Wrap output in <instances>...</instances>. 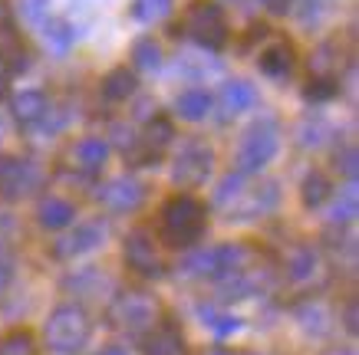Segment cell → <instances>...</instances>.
Here are the masks:
<instances>
[{"mask_svg":"<svg viewBox=\"0 0 359 355\" xmlns=\"http://www.w3.org/2000/svg\"><path fill=\"white\" fill-rule=\"evenodd\" d=\"M264 11L273 13V17H287V13L294 11V0H261Z\"/></svg>","mask_w":359,"mask_h":355,"instance_id":"obj_39","label":"cell"},{"mask_svg":"<svg viewBox=\"0 0 359 355\" xmlns=\"http://www.w3.org/2000/svg\"><path fill=\"white\" fill-rule=\"evenodd\" d=\"M135 86H139L135 69H129V66H116V69H109V73L102 76L99 92H102L106 102H126V99L135 96Z\"/></svg>","mask_w":359,"mask_h":355,"instance_id":"obj_21","label":"cell"},{"mask_svg":"<svg viewBox=\"0 0 359 355\" xmlns=\"http://www.w3.org/2000/svg\"><path fill=\"white\" fill-rule=\"evenodd\" d=\"M46 109H50V99L40 89H23L11 99V118L20 129H40Z\"/></svg>","mask_w":359,"mask_h":355,"instance_id":"obj_17","label":"cell"},{"mask_svg":"<svg viewBox=\"0 0 359 355\" xmlns=\"http://www.w3.org/2000/svg\"><path fill=\"white\" fill-rule=\"evenodd\" d=\"M142 355H188V339L175 319L158 323L142 335Z\"/></svg>","mask_w":359,"mask_h":355,"instance_id":"obj_15","label":"cell"},{"mask_svg":"<svg viewBox=\"0 0 359 355\" xmlns=\"http://www.w3.org/2000/svg\"><path fill=\"white\" fill-rule=\"evenodd\" d=\"M50 7L53 0H17V17L30 27H43L50 20Z\"/></svg>","mask_w":359,"mask_h":355,"instance_id":"obj_36","label":"cell"},{"mask_svg":"<svg viewBox=\"0 0 359 355\" xmlns=\"http://www.w3.org/2000/svg\"><path fill=\"white\" fill-rule=\"evenodd\" d=\"M280 122L273 116H261L254 118L244 135H241V145H238V155H234V172L241 174H257L264 172V165L273 162V155L280 151Z\"/></svg>","mask_w":359,"mask_h":355,"instance_id":"obj_2","label":"cell"},{"mask_svg":"<svg viewBox=\"0 0 359 355\" xmlns=\"http://www.w3.org/2000/svg\"><path fill=\"white\" fill-rule=\"evenodd\" d=\"M178 30H185V36L191 43H198L201 50H211V53L224 50V43L231 36L228 13H224V7L218 0H191L185 7V13H182Z\"/></svg>","mask_w":359,"mask_h":355,"instance_id":"obj_3","label":"cell"},{"mask_svg":"<svg viewBox=\"0 0 359 355\" xmlns=\"http://www.w3.org/2000/svg\"><path fill=\"white\" fill-rule=\"evenodd\" d=\"M96 197H99V204L106 207V211H112V214H132V211H139L145 204L149 188L135 174H116V178L99 184Z\"/></svg>","mask_w":359,"mask_h":355,"instance_id":"obj_10","label":"cell"},{"mask_svg":"<svg viewBox=\"0 0 359 355\" xmlns=\"http://www.w3.org/2000/svg\"><path fill=\"white\" fill-rule=\"evenodd\" d=\"M172 13V0H132V17L142 23L165 20Z\"/></svg>","mask_w":359,"mask_h":355,"instance_id":"obj_34","label":"cell"},{"mask_svg":"<svg viewBox=\"0 0 359 355\" xmlns=\"http://www.w3.org/2000/svg\"><path fill=\"white\" fill-rule=\"evenodd\" d=\"M96 355H129V352L119 349V345H109V349H102V352H96Z\"/></svg>","mask_w":359,"mask_h":355,"instance_id":"obj_43","label":"cell"},{"mask_svg":"<svg viewBox=\"0 0 359 355\" xmlns=\"http://www.w3.org/2000/svg\"><path fill=\"white\" fill-rule=\"evenodd\" d=\"M257 106V89L250 86L248 79H228L218 92V109H221V122L248 112Z\"/></svg>","mask_w":359,"mask_h":355,"instance_id":"obj_19","label":"cell"},{"mask_svg":"<svg viewBox=\"0 0 359 355\" xmlns=\"http://www.w3.org/2000/svg\"><path fill=\"white\" fill-rule=\"evenodd\" d=\"M346 333H356V306H346Z\"/></svg>","mask_w":359,"mask_h":355,"instance_id":"obj_42","label":"cell"},{"mask_svg":"<svg viewBox=\"0 0 359 355\" xmlns=\"http://www.w3.org/2000/svg\"><path fill=\"white\" fill-rule=\"evenodd\" d=\"M172 139H175L172 118L162 116V112H155V116L145 118L142 132H135L132 148L122 151V155H126V162L129 165H155L165 155V148L172 145Z\"/></svg>","mask_w":359,"mask_h":355,"instance_id":"obj_7","label":"cell"},{"mask_svg":"<svg viewBox=\"0 0 359 355\" xmlns=\"http://www.w3.org/2000/svg\"><path fill=\"white\" fill-rule=\"evenodd\" d=\"M339 79H333V76H310L304 83V99L306 102H313V106H320V102H330V99L339 96Z\"/></svg>","mask_w":359,"mask_h":355,"instance_id":"obj_31","label":"cell"},{"mask_svg":"<svg viewBox=\"0 0 359 355\" xmlns=\"http://www.w3.org/2000/svg\"><path fill=\"white\" fill-rule=\"evenodd\" d=\"M211 106H215V99L201 86L185 89V92H178V99H175V112L185 118V122H201V118H208Z\"/></svg>","mask_w":359,"mask_h":355,"instance_id":"obj_22","label":"cell"},{"mask_svg":"<svg viewBox=\"0 0 359 355\" xmlns=\"http://www.w3.org/2000/svg\"><path fill=\"white\" fill-rule=\"evenodd\" d=\"M106 283V277L99 273V267H83V270H76L73 277H66V290H76L79 296H89V293H96L99 286Z\"/></svg>","mask_w":359,"mask_h":355,"instance_id":"obj_32","label":"cell"},{"mask_svg":"<svg viewBox=\"0 0 359 355\" xmlns=\"http://www.w3.org/2000/svg\"><path fill=\"white\" fill-rule=\"evenodd\" d=\"M211 355H238V352H224V349H218V352H211Z\"/></svg>","mask_w":359,"mask_h":355,"instance_id":"obj_45","label":"cell"},{"mask_svg":"<svg viewBox=\"0 0 359 355\" xmlns=\"http://www.w3.org/2000/svg\"><path fill=\"white\" fill-rule=\"evenodd\" d=\"M106 234H109V227H106L102 217H96V221H83V224H76L69 234H63L60 240H56L53 257L56 260L83 257V253H89V250H96L99 244L106 240Z\"/></svg>","mask_w":359,"mask_h":355,"instance_id":"obj_11","label":"cell"},{"mask_svg":"<svg viewBox=\"0 0 359 355\" xmlns=\"http://www.w3.org/2000/svg\"><path fill=\"white\" fill-rule=\"evenodd\" d=\"M43 40H46V46L53 50V53H60V56H66L73 46H76V40H79V30L73 27L69 20H60V17H50V20L43 23Z\"/></svg>","mask_w":359,"mask_h":355,"instance_id":"obj_23","label":"cell"},{"mask_svg":"<svg viewBox=\"0 0 359 355\" xmlns=\"http://www.w3.org/2000/svg\"><path fill=\"white\" fill-rule=\"evenodd\" d=\"M330 201H333V204H330V224H333V227H346V224H353V217H356V211H359L356 188L349 184V188H343L339 194H333Z\"/></svg>","mask_w":359,"mask_h":355,"instance_id":"obj_27","label":"cell"},{"mask_svg":"<svg viewBox=\"0 0 359 355\" xmlns=\"http://www.w3.org/2000/svg\"><path fill=\"white\" fill-rule=\"evenodd\" d=\"M0 63L7 66L11 76H20L30 69V50L20 40V33L11 20V11L0 4Z\"/></svg>","mask_w":359,"mask_h":355,"instance_id":"obj_14","label":"cell"},{"mask_svg":"<svg viewBox=\"0 0 359 355\" xmlns=\"http://www.w3.org/2000/svg\"><path fill=\"white\" fill-rule=\"evenodd\" d=\"M106 323L112 329H119L126 335H145L158 323V302L155 296L142 290H129V293H119L116 300L109 302V309H106Z\"/></svg>","mask_w":359,"mask_h":355,"instance_id":"obj_5","label":"cell"},{"mask_svg":"<svg viewBox=\"0 0 359 355\" xmlns=\"http://www.w3.org/2000/svg\"><path fill=\"white\" fill-rule=\"evenodd\" d=\"M43 184V168L30 158H11L0 155V197L4 201H23Z\"/></svg>","mask_w":359,"mask_h":355,"instance_id":"obj_9","label":"cell"},{"mask_svg":"<svg viewBox=\"0 0 359 355\" xmlns=\"http://www.w3.org/2000/svg\"><path fill=\"white\" fill-rule=\"evenodd\" d=\"M4 139H7V118L0 116V141H4Z\"/></svg>","mask_w":359,"mask_h":355,"instance_id":"obj_44","label":"cell"},{"mask_svg":"<svg viewBox=\"0 0 359 355\" xmlns=\"http://www.w3.org/2000/svg\"><path fill=\"white\" fill-rule=\"evenodd\" d=\"M208 230V207L195 194H175L162 204L158 214V237L165 247L191 250Z\"/></svg>","mask_w":359,"mask_h":355,"instance_id":"obj_1","label":"cell"},{"mask_svg":"<svg viewBox=\"0 0 359 355\" xmlns=\"http://www.w3.org/2000/svg\"><path fill=\"white\" fill-rule=\"evenodd\" d=\"M333 158H337V172H343L349 181H356V165H359L356 145H349V141H346V145H339Z\"/></svg>","mask_w":359,"mask_h":355,"instance_id":"obj_37","label":"cell"},{"mask_svg":"<svg viewBox=\"0 0 359 355\" xmlns=\"http://www.w3.org/2000/svg\"><path fill=\"white\" fill-rule=\"evenodd\" d=\"M0 355H36V342L27 329H13L0 335Z\"/></svg>","mask_w":359,"mask_h":355,"instance_id":"obj_33","label":"cell"},{"mask_svg":"<svg viewBox=\"0 0 359 355\" xmlns=\"http://www.w3.org/2000/svg\"><path fill=\"white\" fill-rule=\"evenodd\" d=\"M198 316H201V323L218 335V339H228V335H234L241 326H244L234 312H224V309H218V306H205V302L198 306Z\"/></svg>","mask_w":359,"mask_h":355,"instance_id":"obj_26","label":"cell"},{"mask_svg":"<svg viewBox=\"0 0 359 355\" xmlns=\"http://www.w3.org/2000/svg\"><path fill=\"white\" fill-rule=\"evenodd\" d=\"M89 335H93V316L76 302H63L46 316L43 339L46 345L60 355H73L79 349H86Z\"/></svg>","mask_w":359,"mask_h":355,"instance_id":"obj_4","label":"cell"},{"mask_svg":"<svg viewBox=\"0 0 359 355\" xmlns=\"http://www.w3.org/2000/svg\"><path fill=\"white\" fill-rule=\"evenodd\" d=\"M339 66H343V46L339 40H327L320 43L310 56V76H333L339 79Z\"/></svg>","mask_w":359,"mask_h":355,"instance_id":"obj_24","label":"cell"},{"mask_svg":"<svg viewBox=\"0 0 359 355\" xmlns=\"http://www.w3.org/2000/svg\"><path fill=\"white\" fill-rule=\"evenodd\" d=\"M257 66H261L264 76H271V79H277V83L290 79V76L297 73V50H294V43H290V40H277V43H271L261 56H257Z\"/></svg>","mask_w":359,"mask_h":355,"instance_id":"obj_18","label":"cell"},{"mask_svg":"<svg viewBox=\"0 0 359 355\" xmlns=\"http://www.w3.org/2000/svg\"><path fill=\"white\" fill-rule=\"evenodd\" d=\"M211 168H215V148L205 139L188 135L172 158V181L178 188H198L208 181Z\"/></svg>","mask_w":359,"mask_h":355,"instance_id":"obj_6","label":"cell"},{"mask_svg":"<svg viewBox=\"0 0 359 355\" xmlns=\"http://www.w3.org/2000/svg\"><path fill=\"white\" fill-rule=\"evenodd\" d=\"M36 221H40L43 230H66L76 221V204L60 197V194H46L40 207H36Z\"/></svg>","mask_w":359,"mask_h":355,"instance_id":"obj_20","label":"cell"},{"mask_svg":"<svg viewBox=\"0 0 359 355\" xmlns=\"http://www.w3.org/2000/svg\"><path fill=\"white\" fill-rule=\"evenodd\" d=\"M330 139V122L323 116H306L297 125V145L300 148H316Z\"/></svg>","mask_w":359,"mask_h":355,"instance_id":"obj_28","label":"cell"},{"mask_svg":"<svg viewBox=\"0 0 359 355\" xmlns=\"http://www.w3.org/2000/svg\"><path fill=\"white\" fill-rule=\"evenodd\" d=\"M323 4H327V0H304V13H300V20L316 23L320 20V13H323Z\"/></svg>","mask_w":359,"mask_h":355,"instance_id":"obj_38","label":"cell"},{"mask_svg":"<svg viewBox=\"0 0 359 355\" xmlns=\"http://www.w3.org/2000/svg\"><path fill=\"white\" fill-rule=\"evenodd\" d=\"M215 273H218V247L211 250H195L191 257L182 263V277H201V280H215Z\"/></svg>","mask_w":359,"mask_h":355,"instance_id":"obj_29","label":"cell"},{"mask_svg":"<svg viewBox=\"0 0 359 355\" xmlns=\"http://www.w3.org/2000/svg\"><path fill=\"white\" fill-rule=\"evenodd\" d=\"M11 277H13V270H11V260H0V293L11 286Z\"/></svg>","mask_w":359,"mask_h":355,"instance_id":"obj_40","label":"cell"},{"mask_svg":"<svg viewBox=\"0 0 359 355\" xmlns=\"http://www.w3.org/2000/svg\"><path fill=\"white\" fill-rule=\"evenodd\" d=\"M244 184H248V174H241V172H231L221 178L218 184V191H215V204L218 207H231L234 201H238V194L244 191Z\"/></svg>","mask_w":359,"mask_h":355,"instance_id":"obj_35","label":"cell"},{"mask_svg":"<svg viewBox=\"0 0 359 355\" xmlns=\"http://www.w3.org/2000/svg\"><path fill=\"white\" fill-rule=\"evenodd\" d=\"M7 86H11V73H7V66L0 63V99L7 96Z\"/></svg>","mask_w":359,"mask_h":355,"instance_id":"obj_41","label":"cell"},{"mask_svg":"<svg viewBox=\"0 0 359 355\" xmlns=\"http://www.w3.org/2000/svg\"><path fill=\"white\" fill-rule=\"evenodd\" d=\"M333 197V181H330L323 172H310L304 178V184H300V201H304V207H310V211H316V207H323Z\"/></svg>","mask_w":359,"mask_h":355,"instance_id":"obj_25","label":"cell"},{"mask_svg":"<svg viewBox=\"0 0 359 355\" xmlns=\"http://www.w3.org/2000/svg\"><path fill=\"white\" fill-rule=\"evenodd\" d=\"M280 201L277 181H261V184H244V191L238 194V201L228 207L231 221H250V217L271 214Z\"/></svg>","mask_w":359,"mask_h":355,"instance_id":"obj_12","label":"cell"},{"mask_svg":"<svg viewBox=\"0 0 359 355\" xmlns=\"http://www.w3.org/2000/svg\"><path fill=\"white\" fill-rule=\"evenodd\" d=\"M132 66L142 73H155L162 66V46L155 43V36H142L132 46Z\"/></svg>","mask_w":359,"mask_h":355,"instance_id":"obj_30","label":"cell"},{"mask_svg":"<svg viewBox=\"0 0 359 355\" xmlns=\"http://www.w3.org/2000/svg\"><path fill=\"white\" fill-rule=\"evenodd\" d=\"M109 158V141L99 139V135H89V139H79L73 148H69V168L79 174H96L102 172V165Z\"/></svg>","mask_w":359,"mask_h":355,"instance_id":"obj_16","label":"cell"},{"mask_svg":"<svg viewBox=\"0 0 359 355\" xmlns=\"http://www.w3.org/2000/svg\"><path fill=\"white\" fill-rule=\"evenodd\" d=\"M283 273H287V283H294V286H313V283H320L323 280V257H320V250L310 247V244H294V247L287 250Z\"/></svg>","mask_w":359,"mask_h":355,"instance_id":"obj_13","label":"cell"},{"mask_svg":"<svg viewBox=\"0 0 359 355\" xmlns=\"http://www.w3.org/2000/svg\"><path fill=\"white\" fill-rule=\"evenodd\" d=\"M122 260H126V267L142 277V280H158L165 277V260L158 253V244H155V237L145 230V227H135L129 237H126V244H122Z\"/></svg>","mask_w":359,"mask_h":355,"instance_id":"obj_8","label":"cell"}]
</instances>
